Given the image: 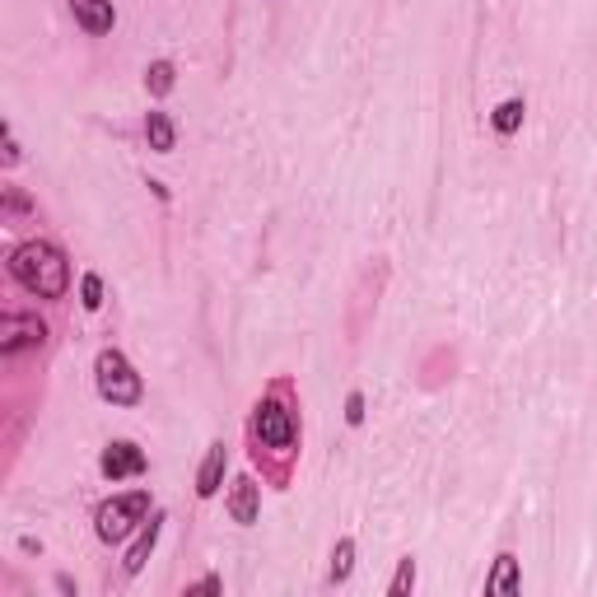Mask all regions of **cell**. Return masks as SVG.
Returning <instances> with one entry per match:
<instances>
[{
    "label": "cell",
    "mask_w": 597,
    "mask_h": 597,
    "mask_svg": "<svg viewBox=\"0 0 597 597\" xmlns=\"http://www.w3.org/2000/svg\"><path fill=\"white\" fill-rule=\"evenodd\" d=\"M298 439H304V430H298V392L290 379H271L262 397L253 402V416H247V453L262 467L266 485L290 491Z\"/></svg>",
    "instance_id": "cell-1"
},
{
    "label": "cell",
    "mask_w": 597,
    "mask_h": 597,
    "mask_svg": "<svg viewBox=\"0 0 597 597\" xmlns=\"http://www.w3.org/2000/svg\"><path fill=\"white\" fill-rule=\"evenodd\" d=\"M10 276L20 280V285L28 294H38V298H66L71 294V262L66 253L52 243V239H24V243H14L10 247Z\"/></svg>",
    "instance_id": "cell-2"
},
{
    "label": "cell",
    "mask_w": 597,
    "mask_h": 597,
    "mask_svg": "<svg viewBox=\"0 0 597 597\" xmlns=\"http://www.w3.org/2000/svg\"><path fill=\"white\" fill-rule=\"evenodd\" d=\"M93 388H99V397L107 406H140L145 402V383H140V373L127 355L117 351V345H107L93 359Z\"/></svg>",
    "instance_id": "cell-3"
},
{
    "label": "cell",
    "mask_w": 597,
    "mask_h": 597,
    "mask_svg": "<svg viewBox=\"0 0 597 597\" xmlns=\"http://www.w3.org/2000/svg\"><path fill=\"white\" fill-rule=\"evenodd\" d=\"M150 513H154L150 509V491L113 495V499H103V505L93 509V537H99L103 546H117V542H127Z\"/></svg>",
    "instance_id": "cell-4"
},
{
    "label": "cell",
    "mask_w": 597,
    "mask_h": 597,
    "mask_svg": "<svg viewBox=\"0 0 597 597\" xmlns=\"http://www.w3.org/2000/svg\"><path fill=\"white\" fill-rule=\"evenodd\" d=\"M42 341H47V322L38 313H5V318H0V355L5 359L38 351Z\"/></svg>",
    "instance_id": "cell-5"
},
{
    "label": "cell",
    "mask_w": 597,
    "mask_h": 597,
    "mask_svg": "<svg viewBox=\"0 0 597 597\" xmlns=\"http://www.w3.org/2000/svg\"><path fill=\"white\" fill-rule=\"evenodd\" d=\"M99 471L107 481H127V477H145L150 471V458L140 453L131 439H113V444L103 448V458H99Z\"/></svg>",
    "instance_id": "cell-6"
},
{
    "label": "cell",
    "mask_w": 597,
    "mask_h": 597,
    "mask_svg": "<svg viewBox=\"0 0 597 597\" xmlns=\"http://www.w3.org/2000/svg\"><path fill=\"white\" fill-rule=\"evenodd\" d=\"M225 509H229V518L239 528H253L262 518V485L253 477H233L229 495H225Z\"/></svg>",
    "instance_id": "cell-7"
},
{
    "label": "cell",
    "mask_w": 597,
    "mask_h": 597,
    "mask_svg": "<svg viewBox=\"0 0 597 597\" xmlns=\"http://www.w3.org/2000/svg\"><path fill=\"white\" fill-rule=\"evenodd\" d=\"M225 471H229V444L225 439H215L206 448V458L196 467V499H215L219 485H225Z\"/></svg>",
    "instance_id": "cell-8"
},
{
    "label": "cell",
    "mask_w": 597,
    "mask_h": 597,
    "mask_svg": "<svg viewBox=\"0 0 597 597\" xmlns=\"http://www.w3.org/2000/svg\"><path fill=\"white\" fill-rule=\"evenodd\" d=\"M71 14H75V24H80L89 38H103V34H113V28H117V5H113V0H71Z\"/></svg>",
    "instance_id": "cell-9"
},
{
    "label": "cell",
    "mask_w": 597,
    "mask_h": 597,
    "mask_svg": "<svg viewBox=\"0 0 597 597\" xmlns=\"http://www.w3.org/2000/svg\"><path fill=\"white\" fill-rule=\"evenodd\" d=\"M160 532H164V513L154 509L145 523H140V537L131 542V551H127V560H122V570H127V579H136L140 570H145V560L154 556V546H160Z\"/></svg>",
    "instance_id": "cell-10"
},
{
    "label": "cell",
    "mask_w": 597,
    "mask_h": 597,
    "mask_svg": "<svg viewBox=\"0 0 597 597\" xmlns=\"http://www.w3.org/2000/svg\"><path fill=\"white\" fill-rule=\"evenodd\" d=\"M518 588H523V574H518V556H513V551H499V556H495V570L485 574V597L518 593Z\"/></svg>",
    "instance_id": "cell-11"
},
{
    "label": "cell",
    "mask_w": 597,
    "mask_h": 597,
    "mask_svg": "<svg viewBox=\"0 0 597 597\" xmlns=\"http://www.w3.org/2000/svg\"><path fill=\"white\" fill-rule=\"evenodd\" d=\"M145 140H150V150L154 154H173V145H178V127H173V117L168 113H145Z\"/></svg>",
    "instance_id": "cell-12"
},
{
    "label": "cell",
    "mask_w": 597,
    "mask_h": 597,
    "mask_svg": "<svg viewBox=\"0 0 597 597\" xmlns=\"http://www.w3.org/2000/svg\"><path fill=\"white\" fill-rule=\"evenodd\" d=\"M173 85H178V66H173V61H150V66H145V89H150V99H168Z\"/></svg>",
    "instance_id": "cell-13"
},
{
    "label": "cell",
    "mask_w": 597,
    "mask_h": 597,
    "mask_svg": "<svg viewBox=\"0 0 597 597\" xmlns=\"http://www.w3.org/2000/svg\"><path fill=\"white\" fill-rule=\"evenodd\" d=\"M523 117H528V103L523 99H505L491 113V127H495V136H513L518 127H523Z\"/></svg>",
    "instance_id": "cell-14"
},
{
    "label": "cell",
    "mask_w": 597,
    "mask_h": 597,
    "mask_svg": "<svg viewBox=\"0 0 597 597\" xmlns=\"http://www.w3.org/2000/svg\"><path fill=\"white\" fill-rule=\"evenodd\" d=\"M355 574V537H341L332 546V570H327V584H345Z\"/></svg>",
    "instance_id": "cell-15"
},
{
    "label": "cell",
    "mask_w": 597,
    "mask_h": 597,
    "mask_svg": "<svg viewBox=\"0 0 597 597\" xmlns=\"http://www.w3.org/2000/svg\"><path fill=\"white\" fill-rule=\"evenodd\" d=\"M416 579H420L416 560H411V556H402V560H397V574H392V584H388V593H392V597H406V593L416 588Z\"/></svg>",
    "instance_id": "cell-16"
},
{
    "label": "cell",
    "mask_w": 597,
    "mask_h": 597,
    "mask_svg": "<svg viewBox=\"0 0 597 597\" xmlns=\"http://www.w3.org/2000/svg\"><path fill=\"white\" fill-rule=\"evenodd\" d=\"M80 304H85V313H99L103 308V276L99 271L80 276Z\"/></svg>",
    "instance_id": "cell-17"
},
{
    "label": "cell",
    "mask_w": 597,
    "mask_h": 597,
    "mask_svg": "<svg viewBox=\"0 0 597 597\" xmlns=\"http://www.w3.org/2000/svg\"><path fill=\"white\" fill-rule=\"evenodd\" d=\"M345 425H351V430L365 425V392H359V388L345 397Z\"/></svg>",
    "instance_id": "cell-18"
},
{
    "label": "cell",
    "mask_w": 597,
    "mask_h": 597,
    "mask_svg": "<svg viewBox=\"0 0 597 597\" xmlns=\"http://www.w3.org/2000/svg\"><path fill=\"white\" fill-rule=\"evenodd\" d=\"M201 593H225V579L206 574V579H196V584H187V597H201Z\"/></svg>",
    "instance_id": "cell-19"
},
{
    "label": "cell",
    "mask_w": 597,
    "mask_h": 597,
    "mask_svg": "<svg viewBox=\"0 0 597 597\" xmlns=\"http://www.w3.org/2000/svg\"><path fill=\"white\" fill-rule=\"evenodd\" d=\"M24 211H34L28 206V196L20 192V187H5V215H24Z\"/></svg>",
    "instance_id": "cell-20"
},
{
    "label": "cell",
    "mask_w": 597,
    "mask_h": 597,
    "mask_svg": "<svg viewBox=\"0 0 597 597\" xmlns=\"http://www.w3.org/2000/svg\"><path fill=\"white\" fill-rule=\"evenodd\" d=\"M24 160V150H20V136H14V127H5V168H14Z\"/></svg>",
    "instance_id": "cell-21"
}]
</instances>
